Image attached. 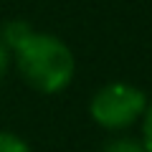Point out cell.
Wrapping results in <instances>:
<instances>
[{"instance_id": "cell-1", "label": "cell", "mask_w": 152, "mask_h": 152, "mask_svg": "<svg viewBox=\"0 0 152 152\" xmlns=\"http://www.w3.org/2000/svg\"><path fill=\"white\" fill-rule=\"evenodd\" d=\"M15 64L23 79L43 94L64 91L74 79V53L51 33H31L15 48Z\"/></svg>"}, {"instance_id": "cell-2", "label": "cell", "mask_w": 152, "mask_h": 152, "mask_svg": "<svg viewBox=\"0 0 152 152\" xmlns=\"http://www.w3.org/2000/svg\"><path fill=\"white\" fill-rule=\"evenodd\" d=\"M147 109V96L132 84L114 81L102 86L91 99V117L107 129H122L140 119Z\"/></svg>"}, {"instance_id": "cell-3", "label": "cell", "mask_w": 152, "mask_h": 152, "mask_svg": "<svg viewBox=\"0 0 152 152\" xmlns=\"http://www.w3.org/2000/svg\"><path fill=\"white\" fill-rule=\"evenodd\" d=\"M31 33H33V31H31V26H28L26 20H8L5 26H3V38H0V41L5 43V48H13V51H15L18 46L31 36Z\"/></svg>"}, {"instance_id": "cell-4", "label": "cell", "mask_w": 152, "mask_h": 152, "mask_svg": "<svg viewBox=\"0 0 152 152\" xmlns=\"http://www.w3.org/2000/svg\"><path fill=\"white\" fill-rule=\"evenodd\" d=\"M0 152H31V147H28L18 134L0 132Z\"/></svg>"}, {"instance_id": "cell-5", "label": "cell", "mask_w": 152, "mask_h": 152, "mask_svg": "<svg viewBox=\"0 0 152 152\" xmlns=\"http://www.w3.org/2000/svg\"><path fill=\"white\" fill-rule=\"evenodd\" d=\"M104 152H147V150L140 145V142H134V140H117V142H112Z\"/></svg>"}, {"instance_id": "cell-6", "label": "cell", "mask_w": 152, "mask_h": 152, "mask_svg": "<svg viewBox=\"0 0 152 152\" xmlns=\"http://www.w3.org/2000/svg\"><path fill=\"white\" fill-rule=\"evenodd\" d=\"M142 134H145V150L152 152V104L145 109V129H142Z\"/></svg>"}, {"instance_id": "cell-7", "label": "cell", "mask_w": 152, "mask_h": 152, "mask_svg": "<svg viewBox=\"0 0 152 152\" xmlns=\"http://www.w3.org/2000/svg\"><path fill=\"white\" fill-rule=\"evenodd\" d=\"M5 71H8V48H5V43L0 41V79L5 76Z\"/></svg>"}]
</instances>
